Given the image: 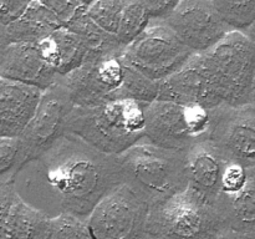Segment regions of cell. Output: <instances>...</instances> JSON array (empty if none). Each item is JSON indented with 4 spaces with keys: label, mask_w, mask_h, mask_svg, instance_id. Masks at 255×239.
Instances as JSON below:
<instances>
[{
    "label": "cell",
    "mask_w": 255,
    "mask_h": 239,
    "mask_svg": "<svg viewBox=\"0 0 255 239\" xmlns=\"http://www.w3.org/2000/svg\"><path fill=\"white\" fill-rule=\"evenodd\" d=\"M20 198L47 217L87 219L97 202L121 183L117 154H107L65 132L21 164L12 178Z\"/></svg>",
    "instance_id": "6da1fadb"
},
{
    "label": "cell",
    "mask_w": 255,
    "mask_h": 239,
    "mask_svg": "<svg viewBox=\"0 0 255 239\" xmlns=\"http://www.w3.org/2000/svg\"><path fill=\"white\" fill-rule=\"evenodd\" d=\"M66 132L107 154H120L144 137V106L112 99L95 106H74Z\"/></svg>",
    "instance_id": "7a4b0ae2"
},
{
    "label": "cell",
    "mask_w": 255,
    "mask_h": 239,
    "mask_svg": "<svg viewBox=\"0 0 255 239\" xmlns=\"http://www.w3.org/2000/svg\"><path fill=\"white\" fill-rule=\"evenodd\" d=\"M184 152L158 147L142 138L117 154L121 181L148 206L162 201L188 186Z\"/></svg>",
    "instance_id": "3957f363"
},
{
    "label": "cell",
    "mask_w": 255,
    "mask_h": 239,
    "mask_svg": "<svg viewBox=\"0 0 255 239\" xmlns=\"http://www.w3.org/2000/svg\"><path fill=\"white\" fill-rule=\"evenodd\" d=\"M143 238H222V232L212 204L187 186L149 206Z\"/></svg>",
    "instance_id": "277c9868"
},
{
    "label": "cell",
    "mask_w": 255,
    "mask_h": 239,
    "mask_svg": "<svg viewBox=\"0 0 255 239\" xmlns=\"http://www.w3.org/2000/svg\"><path fill=\"white\" fill-rule=\"evenodd\" d=\"M223 104L251 102L255 75V44L244 32L232 30L221 41L199 52Z\"/></svg>",
    "instance_id": "5b68a950"
},
{
    "label": "cell",
    "mask_w": 255,
    "mask_h": 239,
    "mask_svg": "<svg viewBox=\"0 0 255 239\" xmlns=\"http://www.w3.org/2000/svg\"><path fill=\"white\" fill-rule=\"evenodd\" d=\"M211 111L201 105L157 99L144 106V139L163 148L187 151L208 137Z\"/></svg>",
    "instance_id": "8992f818"
},
{
    "label": "cell",
    "mask_w": 255,
    "mask_h": 239,
    "mask_svg": "<svg viewBox=\"0 0 255 239\" xmlns=\"http://www.w3.org/2000/svg\"><path fill=\"white\" fill-rule=\"evenodd\" d=\"M193 54L163 20H151L146 30L122 49L120 59L148 79L162 81Z\"/></svg>",
    "instance_id": "52a82bcc"
},
{
    "label": "cell",
    "mask_w": 255,
    "mask_h": 239,
    "mask_svg": "<svg viewBox=\"0 0 255 239\" xmlns=\"http://www.w3.org/2000/svg\"><path fill=\"white\" fill-rule=\"evenodd\" d=\"M148 203L121 182L96 203L87 218L94 239L143 238Z\"/></svg>",
    "instance_id": "ba28073f"
},
{
    "label": "cell",
    "mask_w": 255,
    "mask_h": 239,
    "mask_svg": "<svg viewBox=\"0 0 255 239\" xmlns=\"http://www.w3.org/2000/svg\"><path fill=\"white\" fill-rule=\"evenodd\" d=\"M211 111L208 138L227 161L255 167V104H222Z\"/></svg>",
    "instance_id": "9c48e42d"
},
{
    "label": "cell",
    "mask_w": 255,
    "mask_h": 239,
    "mask_svg": "<svg viewBox=\"0 0 255 239\" xmlns=\"http://www.w3.org/2000/svg\"><path fill=\"white\" fill-rule=\"evenodd\" d=\"M72 109V100L61 80L42 91L31 120L19 136L26 161L46 149L66 132L67 119Z\"/></svg>",
    "instance_id": "30bf717a"
},
{
    "label": "cell",
    "mask_w": 255,
    "mask_h": 239,
    "mask_svg": "<svg viewBox=\"0 0 255 239\" xmlns=\"http://www.w3.org/2000/svg\"><path fill=\"white\" fill-rule=\"evenodd\" d=\"M125 65L120 55L86 57L61 82L66 86L74 106H95L112 100L124 80Z\"/></svg>",
    "instance_id": "8fae6325"
},
{
    "label": "cell",
    "mask_w": 255,
    "mask_h": 239,
    "mask_svg": "<svg viewBox=\"0 0 255 239\" xmlns=\"http://www.w3.org/2000/svg\"><path fill=\"white\" fill-rule=\"evenodd\" d=\"M163 21L196 54L209 50L232 31L212 0H181Z\"/></svg>",
    "instance_id": "7c38bea8"
},
{
    "label": "cell",
    "mask_w": 255,
    "mask_h": 239,
    "mask_svg": "<svg viewBox=\"0 0 255 239\" xmlns=\"http://www.w3.org/2000/svg\"><path fill=\"white\" fill-rule=\"evenodd\" d=\"M157 99L183 105H201L207 110H213L223 104L199 52L192 55L181 69L159 82Z\"/></svg>",
    "instance_id": "4fadbf2b"
},
{
    "label": "cell",
    "mask_w": 255,
    "mask_h": 239,
    "mask_svg": "<svg viewBox=\"0 0 255 239\" xmlns=\"http://www.w3.org/2000/svg\"><path fill=\"white\" fill-rule=\"evenodd\" d=\"M212 207L222 238H255V167H248L243 188L233 194L219 193Z\"/></svg>",
    "instance_id": "5bb4252c"
},
{
    "label": "cell",
    "mask_w": 255,
    "mask_h": 239,
    "mask_svg": "<svg viewBox=\"0 0 255 239\" xmlns=\"http://www.w3.org/2000/svg\"><path fill=\"white\" fill-rule=\"evenodd\" d=\"M0 77L41 90L61 80V76L45 62L37 42H9L0 55Z\"/></svg>",
    "instance_id": "9a60e30c"
},
{
    "label": "cell",
    "mask_w": 255,
    "mask_h": 239,
    "mask_svg": "<svg viewBox=\"0 0 255 239\" xmlns=\"http://www.w3.org/2000/svg\"><path fill=\"white\" fill-rule=\"evenodd\" d=\"M227 159L213 142L206 137L194 142L184 152V167L188 186L213 204L221 191V179Z\"/></svg>",
    "instance_id": "2e32d148"
},
{
    "label": "cell",
    "mask_w": 255,
    "mask_h": 239,
    "mask_svg": "<svg viewBox=\"0 0 255 239\" xmlns=\"http://www.w3.org/2000/svg\"><path fill=\"white\" fill-rule=\"evenodd\" d=\"M44 90L0 77V138H16L31 120Z\"/></svg>",
    "instance_id": "e0dca14e"
},
{
    "label": "cell",
    "mask_w": 255,
    "mask_h": 239,
    "mask_svg": "<svg viewBox=\"0 0 255 239\" xmlns=\"http://www.w3.org/2000/svg\"><path fill=\"white\" fill-rule=\"evenodd\" d=\"M47 219L20 198L12 182L0 186V238L45 239Z\"/></svg>",
    "instance_id": "ac0fdd59"
},
{
    "label": "cell",
    "mask_w": 255,
    "mask_h": 239,
    "mask_svg": "<svg viewBox=\"0 0 255 239\" xmlns=\"http://www.w3.org/2000/svg\"><path fill=\"white\" fill-rule=\"evenodd\" d=\"M45 62L61 77L77 69L87 57V49L79 36L61 26L37 42Z\"/></svg>",
    "instance_id": "d6986e66"
},
{
    "label": "cell",
    "mask_w": 255,
    "mask_h": 239,
    "mask_svg": "<svg viewBox=\"0 0 255 239\" xmlns=\"http://www.w3.org/2000/svg\"><path fill=\"white\" fill-rule=\"evenodd\" d=\"M59 20L39 1L32 0L24 14L6 26L9 42H36L61 27Z\"/></svg>",
    "instance_id": "ffe728a7"
},
{
    "label": "cell",
    "mask_w": 255,
    "mask_h": 239,
    "mask_svg": "<svg viewBox=\"0 0 255 239\" xmlns=\"http://www.w3.org/2000/svg\"><path fill=\"white\" fill-rule=\"evenodd\" d=\"M66 27L75 32L84 42L87 49V57L120 55L124 49L120 45L116 35L105 31L87 15L86 7L80 11Z\"/></svg>",
    "instance_id": "44dd1931"
},
{
    "label": "cell",
    "mask_w": 255,
    "mask_h": 239,
    "mask_svg": "<svg viewBox=\"0 0 255 239\" xmlns=\"http://www.w3.org/2000/svg\"><path fill=\"white\" fill-rule=\"evenodd\" d=\"M124 80L120 89L112 99H131L147 106L157 100L159 92V82L148 79L142 72L124 62Z\"/></svg>",
    "instance_id": "7402d4cb"
},
{
    "label": "cell",
    "mask_w": 255,
    "mask_h": 239,
    "mask_svg": "<svg viewBox=\"0 0 255 239\" xmlns=\"http://www.w3.org/2000/svg\"><path fill=\"white\" fill-rule=\"evenodd\" d=\"M149 22H151V17L139 0L126 1L116 32L120 45L125 47L131 44L146 30Z\"/></svg>",
    "instance_id": "603a6c76"
},
{
    "label": "cell",
    "mask_w": 255,
    "mask_h": 239,
    "mask_svg": "<svg viewBox=\"0 0 255 239\" xmlns=\"http://www.w3.org/2000/svg\"><path fill=\"white\" fill-rule=\"evenodd\" d=\"M45 239H94L87 219L72 213L49 217Z\"/></svg>",
    "instance_id": "cb8c5ba5"
},
{
    "label": "cell",
    "mask_w": 255,
    "mask_h": 239,
    "mask_svg": "<svg viewBox=\"0 0 255 239\" xmlns=\"http://www.w3.org/2000/svg\"><path fill=\"white\" fill-rule=\"evenodd\" d=\"M232 30L244 32L255 20V0H212Z\"/></svg>",
    "instance_id": "d4e9b609"
},
{
    "label": "cell",
    "mask_w": 255,
    "mask_h": 239,
    "mask_svg": "<svg viewBox=\"0 0 255 239\" xmlns=\"http://www.w3.org/2000/svg\"><path fill=\"white\" fill-rule=\"evenodd\" d=\"M126 0H94L86 6V12L100 27L116 35Z\"/></svg>",
    "instance_id": "484cf974"
},
{
    "label": "cell",
    "mask_w": 255,
    "mask_h": 239,
    "mask_svg": "<svg viewBox=\"0 0 255 239\" xmlns=\"http://www.w3.org/2000/svg\"><path fill=\"white\" fill-rule=\"evenodd\" d=\"M25 161L19 137L0 138V186L11 182Z\"/></svg>",
    "instance_id": "4316f807"
},
{
    "label": "cell",
    "mask_w": 255,
    "mask_h": 239,
    "mask_svg": "<svg viewBox=\"0 0 255 239\" xmlns=\"http://www.w3.org/2000/svg\"><path fill=\"white\" fill-rule=\"evenodd\" d=\"M247 176H248V167H244L238 162L228 161L224 166L223 173H222L219 193H237L246 184Z\"/></svg>",
    "instance_id": "83f0119b"
},
{
    "label": "cell",
    "mask_w": 255,
    "mask_h": 239,
    "mask_svg": "<svg viewBox=\"0 0 255 239\" xmlns=\"http://www.w3.org/2000/svg\"><path fill=\"white\" fill-rule=\"evenodd\" d=\"M62 26H66L80 11L85 9V5L79 0H39Z\"/></svg>",
    "instance_id": "f1b7e54d"
},
{
    "label": "cell",
    "mask_w": 255,
    "mask_h": 239,
    "mask_svg": "<svg viewBox=\"0 0 255 239\" xmlns=\"http://www.w3.org/2000/svg\"><path fill=\"white\" fill-rule=\"evenodd\" d=\"M32 0H0V22L5 26L19 19Z\"/></svg>",
    "instance_id": "f546056e"
},
{
    "label": "cell",
    "mask_w": 255,
    "mask_h": 239,
    "mask_svg": "<svg viewBox=\"0 0 255 239\" xmlns=\"http://www.w3.org/2000/svg\"><path fill=\"white\" fill-rule=\"evenodd\" d=\"M148 12L151 20H164L179 4L181 0H139Z\"/></svg>",
    "instance_id": "4dcf8cb0"
},
{
    "label": "cell",
    "mask_w": 255,
    "mask_h": 239,
    "mask_svg": "<svg viewBox=\"0 0 255 239\" xmlns=\"http://www.w3.org/2000/svg\"><path fill=\"white\" fill-rule=\"evenodd\" d=\"M7 44H9V40H7L6 35V26L0 22V55L2 54V51L7 46Z\"/></svg>",
    "instance_id": "1f68e13d"
},
{
    "label": "cell",
    "mask_w": 255,
    "mask_h": 239,
    "mask_svg": "<svg viewBox=\"0 0 255 239\" xmlns=\"http://www.w3.org/2000/svg\"><path fill=\"white\" fill-rule=\"evenodd\" d=\"M244 34H246L247 36H248L249 39H251L252 41H253L254 44H255V20L253 21V24H252L251 26H249L248 29H247L246 31H244Z\"/></svg>",
    "instance_id": "d6a6232c"
},
{
    "label": "cell",
    "mask_w": 255,
    "mask_h": 239,
    "mask_svg": "<svg viewBox=\"0 0 255 239\" xmlns=\"http://www.w3.org/2000/svg\"><path fill=\"white\" fill-rule=\"evenodd\" d=\"M251 102H253V104H255V75H254V80H253V86H252Z\"/></svg>",
    "instance_id": "836d02e7"
},
{
    "label": "cell",
    "mask_w": 255,
    "mask_h": 239,
    "mask_svg": "<svg viewBox=\"0 0 255 239\" xmlns=\"http://www.w3.org/2000/svg\"><path fill=\"white\" fill-rule=\"evenodd\" d=\"M79 1H80V2H82V4H84L85 6H87V5L91 4V2L94 1V0H79Z\"/></svg>",
    "instance_id": "e575fe53"
},
{
    "label": "cell",
    "mask_w": 255,
    "mask_h": 239,
    "mask_svg": "<svg viewBox=\"0 0 255 239\" xmlns=\"http://www.w3.org/2000/svg\"><path fill=\"white\" fill-rule=\"evenodd\" d=\"M126 1H131V0H126Z\"/></svg>",
    "instance_id": "d590c367"
}]
</instances>
